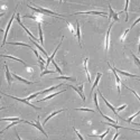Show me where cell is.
Masks as SVG:
<instances>
[{
  "label": "cell",
  "instance_id": "6da1fadb",
  "mask_svg": "<svg viewBox=\"0 0 140 140\" xmlns=\"http://www.w3.org/2000/svg\"><path fill=\"white\" fill-rule=\"evenodd\" d=\"M3 95H7V96H9V98H11V99H15V100H17V101H20V102H23V103H25V104H27V105H29V107H32V108H34L35 110H42V108H37L36 105H34V104H32L27 99H19V98H16V96H11V95H9V94H6V93H2Z\"/></svg>",
  "mask_w": 140,
  "mask_h": 140
},
{
  "label": "cell",
  "instance_id": "7a4b0ae2",
  "mask_svg": "<svg viewBox=\"0 0 140 140\" xmlns=\"http://www.w3.org/2000/svg\"><path fill=\"white\" fill-rule=\"evenodd\" d=\"M25 123H28V124H30V126H34V127H35V128H37V129H38V130L40 131V132H42L43 134H45V137H48V134H46V132H45V130L43 129V128H42V126H40V123H39V117L37 118V120H36V122H35V123H34V122H29V121H25Z\"/></svg>",
  "mask_w": 140,
  "mask_h": 140
},
{
  "label": "cell",
  "instance_id": "3957f363",
  "mask_svg": "<svg viewBox=\"0 0 140 140\" xmlns=\"http://www.w3.org/2000/svg\"><path fill=\"white\" fill-rule=\"evenodd\" d=\"M16 19H17V21H18V24H19L20 26H21V27H23V28H24V29L26 30V33L28 34V35H29L30 39H33V40H35V37H34V36H33V34L30 33L29 30L27 29V27H25V26H24V24L21 23V20H20V15H19V13H16Z\"/></svg>",
  "mask_w": 140,
  "mask_h": 140
},
{
  "label": "cell",
  "instance_id": "277c9868",
  "mask_svg": "<svg viewBox=\"0 0 140 140\" xmlns=\"http://www.w3.org/2000/svg\"><path fill=\"white\" fill-rule=\"evenodd\" d=\"M108 65H109V67L111 69V71L113 72L114 76H115V80H117V84H118V92H119V95H120V83H121V80L119 78V76H118V74H117V71H115V69H114L113 66H111L110 63H108Z\"/></svg>",
  "mask_w": 140,
  "mask_h": 140
},
{
  "label": "cell",
  "instance_id": "5b68a950",
  "mask_svg": "<svg viewBox=\"0 0 140 140\" xmlns=\"http://www.w3.org/2000/svg\"><path fill=\"white\" fill-rule=\"evenodd\" d=\"M69 86H70V88H72L73 90H75V91L80 94V96L82 98V100H83V101H85V95H84V93H83V84L80 85V88H75V86H72V85H69Z\"/></svg>",
  "mask_w": 140,
  "mask_h": 140
},
{
  "label": "cell",
  "instance_id": "8992f818",
  "mask_svg": "<svg viewBox=\"0 0 140 140\" xmlns=\"http://www.w3.org/2000/svg\"><path fill=\"white\" fill-rule=\"evenodd\" d=\"M15 16H16V13L13 15V17H11V19L9 20V24H8V26H7V28H6V32H5V36H3V40H2V46L6 44V39H7V35H8V32H9V29H10V26H11V23H13V18H15Z\"/></svg>",
  "mask_w": 140,
  "mask_h": 140
},
{
  "label": "cell",
  "instance_id": "52a82bcc",
  "mask_svg": "<svg viewBox=\"0 0 140 140\" xmlns=\"http://www.w3.org/2000/svg\"><path fill=\"white\" fill-rule=\"evenodd\" d=\"M80 13H86V15H101V16H107V13H101V11H80V13H75V15H80Z\"/></svg>",
  "mask_w": 140,
  "mask_h": 140
},
{
  "label": "cell",
  "instance_id": "ba28073f",
  "mask_svg": "<svg viewBox=\"0 0 140 140\" xmlns=\"http://www.w3.org/2000/svg\"><path fill=\"white\" fill-rule=\"evenodd\" d=\"M63 38H64V37H63ZM63 38H62V40H61V43H59V44H58V46H57V47H56V49H55V51H54V53H53V55H52V56H49L48 58H47V61H46V65H45L46 67H47V66L49 65V63H51V62H52V61H53V58H54V56H55L56 52H57V51H58L59 46H61V44H62V42H63Z\"/></svg>",
  "mask_w": 140,
  "mask_h": 140
},
{
  "label": "cell",
  "instance_id": "9c48e42d",
  "mask_svg": "<svg viewBox=\"0 0 140 140\" xmlns=\"http://www.w3.org/2000/svg\"><path fill=\"white\" fill-rule=\"evenodd\" d=\"M113 26V23L110 25L109 27V29H108V33H107V36H105V52H108V49H109V40H110V30H111V27Z\"/></svg>",
  "mask_w": 140,
  "mask_h": 140
},
{
  "label": "cell",
  "instance_id": "30bf717a",
  "mask_svg": "<svg viewBox=\"0 0 140 140\" xmlns=\"http://www.w3.org/2000/svg\"><path fill=\"white\" fill-rule=\"evenodd\" d=\"M99 94L101 95V98H102V99H103V101H104V103H105V104H107V105H108V108H110V110H112V111H113V113H114V114H115V115H118V111H117V110H115V109H114V108H113V107H112V105H111V104H110V103H109V102H108V101H107V100H105V99H104V96H103V95H102V94H101V92H100V91H99Z\"/></svg>",
  "mask_w": 140,
  "mask_h": 140
},
{
  "label": "cell",
  "instance_id": "8fae6325",
  "mask_svg": "<svg viewBox=\"0 0 140 140\" xmlns=\"http://www.w3.org/2000/svg\"><path fill=\"white\" fill-rule=\"evenodd\" d=\"M101 76H102V74L101 73H98V75H96V78H95V81H94V84L92 85V89H91V94H92V92H93V90H94L96 86H98V84H99V81H100V78H101Z\"/></svg>",
  "mask_w": 140,
  "mask_h": 140
},
{
  "label": "cell",
  "instance_id": "7c38bea8",
  "mask_svg": "<svg viewBox=\"0 0 140 140\" xmlns=\"http://www.w3.org/2000/svg\"><path fill=\"white\" fill-rule=\"evenodd\" d=\"M76 36H77V40L81 45V27H80V23L76 21Z\"/></svg>",
  "mask_w": 140,
  "mask_h": 140
},
{
  "label": "cell",
  "instance_id": "4fadbf2b",
  "mask_svg": "<svg viewBox=\"0 0 140 140\" xmlns=\"http://www.w3.org/2000/svg\"><path fill=\"white\" fill-rule=\"evenodd\" d=\"M115 71L119 73V74H122L124 76H129V77H134V78H139L138 75H134V74H130V73H127V72H123V71H120V70H115Z\"/></svg>",
  "mask_w": 140,
  "mask_h": 140
},
{
  "label": "cell",
  "instance_id": "5bb4252c",
  "mask_svg": "<svg viewBox=\"0 0 140 140\" xmlns=\"http://www.w3.org/2000/svg\"><path fill=\"white\" fill-rule=\"evenodd\" d=\"M63 92H65V90H62V91L56 92V93H54V94L48 95V96H46V98L42 99V100H39V102H43V101H46V100H49V99H52V98H54V96H56V95H58V94H61V93H63Z\"/></svg>",
  "mask_w": 140,
  "mask_h": 140
},
{
  "label": "cell",
  "instance_id": "9a60e30c",
  "mask_svg": "<svg viewBox=\"0 0 140 140\" xmlns=\"http://www.w3.org/2000/svg\"><path fill=\"white\" fill-rule=\"evenodd\" d=\"M5 69H6V76H7V81H8V84H9V86L11 85V74H10V72H9V69H8V66H5Z\"/></svg>",
  "mask_w": 140,
  "mask_h": 140
},
{
  "label": "cell",
  "instance_id": "2e32d148",
  "mask_svg": "<svg viewBox=\"0 0 140 140\" xmlns=\"http://www.w3.org/2000/svg\"><path fill=\"white\" fill-rule=\"evenodd\" d=\"M64 110H65V109H63V110H58V111H55V112H53V113H51V114H49V115H48V117H47V118H46V119H45V121H44V124H45V123H47V121H48L49 119H51V118H53V117H54V115H56V114H58V113H61V112H63V111H64Z\"/></svg>",
  "mask_w": 140,
  "mask_h": 140
},
{
  "label": "cell",
  "instance_id": "e0dca14e",
  "mask_svg": "<svg viewBox=\"0 0 140 140\" xmlns=\"http://www.w3.org/2000/svg\"><path fill=\"white\" fill-rule=\"evenodd\" d=\"M13 76L15 78H17L18 81H21V82H24V83H26V84H33L34 82H30V81H27V80H25V78H23V77H20V76H18L17 74H13Z\"/></svg>",
  "mask_w": 140,
  "mask_h": 140
},
{
  "label": "cell",
  "instance_id": "ac0fdd59",
  "mask_svg": "<svg viewBox=\"0 0 140 140\" xmlns=\"http://www.w3.org/2000/svg\"><path fill=\"white\" fill-rule=\"evenodd\" d=\"M84 70H85V73H86V76H88L89 82H91V76H90V73H89V70H88V58L84 59Z\"/></svg>",
  "mask_w": 140,
  "mask_h": 140
},
{
  "label": "cell",
  "instance_id": "d6986e66",
  "mask_svg": "<svg viewBox=\"0 0 140 140\" xmlns=\"http://www.w3.org/2000/svg\"><path fill=\"white\" fill-rule=\"evenodd\" d=\"M32 42H33V44H34V45H36V47H38V49H39V51H40V52L43 53V54H45V56H48V55H47V52H46L45 49L43 48V47H42V46H40V45H38V44L36 43V40H33V39H32Z\"/></svg>",
  "mask_w": 140,
  "mask_h": 140
},
{
  "label": "cell",
  "instance_id": "ffe728a7",
  "mask_svg": "<svg viewBox=\"0 0 140 140\" xmlns=\"http://www.w3.org/2000/svg\"><path fill=\"white\" fill-rule=\"evenodd\" d=\"M38 30H39V42L40 44H44V38H43V30H42V26H40V23H38Z\"/></svg>",
  "mask_w": 140,
  "mask_h": 140
},
{
  "label": "cell",
  "instance_id": "44dd1931",
  "mask_svg": "<svg viewBox=\"0 0 140 140\" xmlns=\"http://www.w3.org/2000/svg\"><path fill=\"white\" fill-rule=\"evenodd\" d=\"M62 84H58V85H56V86H52V88H49V89H46V90H44V91H40V94H45V93H47V92H51L53 91V90H56L57 88H59Z\"/></svg>",
  "mask_w": 140,
  "mask_h": 140
},
{
  "label": "cell",
  "instance_id": "7402d4cb",
  "mask_svg": "<svg viewBox=\"0 0 140 140\" xmlns=\"http://www.w3.org/2000/svg\"><path fill=\"white\" fill-rule=\"evenodd\" d=\"M55 80H67V81H76V78L70 77V76H58V77H55Z\"/></svg>",
  "mask_w": 140,
  "mask_h": 140
},
{
  "label": "cell",
  "instance_id": "603a6c76",
  "mask_svg": "<svg viewBox=\"0 0 140 140\" xmlns=\"http://www.w3.org/2000/svg\"><path fill=\"white\" fill-rule=\"evenodd\" d=\"M2 57H8V58H11V59H15V61H18V62H20V63H23L24 65H26V63L24 62V61H21V59H19V58H17V57H13V56H9V55H1Z\"/></svg>",
  "mask_w": 140,
  "mask_h": 140
},
{
  "label": "cell",
  "instance_id": "cb8c5ba5",
  "mask_svg": "<svg viewBox=\"0 0 140 140\" xmlns=\"http://www.w3.org/2000/svg\"><path fill=\"white\" fill-rule=\"evenodd\" d=\"M109 132H110V129H108V130L105 131L104 134H101V136H95V134H89V136H90V137H99V138H100V139L102 140V139H103V138L105 137V136H107L108 134H109Z\"/></svg>",
  "mask_w": 140,
  "mask_h": 140
},
{
  "label": "cell",
  "instance_id": "d4e9b609",
  "mask_svg": "<svg viewBox=\"0 0 140 140\" xmlns=\"http://www.w3.org/2000/svg\"><path fill=\"white\" fill-rule=\"evenodd\" d=\"M10 45H20V46H26V47H29V48H33L30 45H27V44H24V43H9Z\"/></svg>",
  "mask_w": 140,
  "mask_h": 140
},
{
  "label": "cell",
  "instance_id": "484cf974",
  "mask_svg": "<svg viewBox=\"0 0 140 140\" xmlns=\"http://www.w3.org/2000/svg\"><path fill=\"white\" fill-rule=\"evenodd\" d=\"M94 103H95V107H96V109L99 110V112H100V113H102L101 110H100V108H99V103H98V94H94Z\"/></svg>",
  "mask_w": 140,
  "mask_h": 140
},
{
  "label": "cell",
  "instance_id": "4316f807",
  "mask_svg": "<svg viewBox=\"0 0 140 140\" xmlns=\"http://www.w3.org/2000/svg\"><path fill=\"white\" fill-rule=\"evenodd\" d=\"M131 54H132V56H134V62H136V64H137V66L140 69V59L138 58V57H137L136 55H134V53H131Z\"/></svg>",
  "mask_w": 140,
  "mask_h": 140
},
{
  "label": "cell",
  "instance_id": "83f0119b",
  "mask_svg": "<svg viewBox=\"0 0 140 140\" xmlns=\"http://www.w3.org/2000/svg\"><path fill=\"white\" fill-rule=\"evenodd\" d=\"M52 63H53V65L55 66V69H56V71L58 72L59 74H62V71H61V69H59V67H58V65H57V64H56V62H55V61H54V59H53V61H52Z\"/></svg>",
  "mask_w": 140,
  "mask_h": 140
},
{
  "label": "cell",
  "instance_id": "f1b7e54d",
  "mask_svg": "<svg viewBox=\"0 0 140 140\" xmlns=\"http://www.w3.org/2000/svg\"><path fill=\"white\" fill-rule=\"evenodd\" d=\"M128 6H129V1H126V8H124V11H126V21H128Z\"/></svg>",
  "mask_w": 140,
  "mask_h": 140
},
{
  "label": "cell",
  "instance_id": "f546056e",
  "mask_svg": "<svg viewBox=\"0 0 140 140\" xmlns=\"http://www.w3.org/2000/svg\"><path fill=\"white\" fill-rule=\"evenodd\" d=\"M124 86H126V89H128V90H130V91H131V92H132V93H134V95H136V96H137V99H138V100H139V102H140V96H139V95H138V94H137V92H134V90H131V89H130V88H128L127 85H124Z\"/></svg>",
  "mask_w": 140,
  "mask_h": 140
},
{
  "label": "cell",
  "instance_id": "4dcf8cb0",
  "mask_svg": "<svg viewBox=\"0 0 140 140\" xmlns=\"http://www.w3.org/2000/svg\"><path fill=\"white\" fill-rule=\"evenodd\" d=\"M77 111H89V112H94V110L92 109H86V108H80V109H76Z\"/></svg>",
  "mask_w": 140,
  "mask_h": 140
},
{
  "label": "cell",
  "instance_id": "1f68e13d",
  "mask_svg": "<svg viewBox=\"0 0 140 140\" xmlns=\"http://www.w3.org/2000/svg\"><path fill=\"white\" fill-rule=\"evenodd\" d=\"M52 73H54V71H48V70H45L44 72H42V74H40V76H44L45 74H52Z\"/></svg>",
  "mask_w": 140,
  "mask_h": 140
},
{
  "label": "cell",
  "instance_id": "d6a6232c",
  "mask_svg": "<svg viewBox=\"0 0 140 140\" xmlns=\"http://www.w3.org/2000/svg\"><path fill=\"white\" fill-rule=\"evenodd\" d=\"M74 132H75V134H77V137L80 138V140H84V139H83V137H82V136H81V134H80V132H78V131L76 130L75 128H74Z\"/></svg>",
  "mask_w": 140,
  "mask_h": 140
},
{
  "label": "cell",
  "instance_id": "836d02e7",
  "mask_svg": "<svg viewBox=\"0 0 140 140\" xmlns=\"http://www.w3.org/2000/svg\"><path fill=\"white\" fill-rule=\"evenodd\" d=\"M128 33H129V29H127V30H126V32H124V33H123L122 37H121V40H122V42H123V40H124V38H126V36H127V34H128Z\"/></svg>",
  "mask_w": 140,
  "mask_h": 140
},
{
  "label": "cell",
  "instance_id": "e575fe53",
  "mask_svg": "<svg viewBox=\"0 0 140 140\" xmlns=\"http://www.w3.org/2000/svg\"><path fill=\"white\" fill-rule=\"evenodd\" d=\"M126 108H127V104H124V105H122V107L118 108V110H117V111H121V110H123V109H126Z\"/></svg>",
  "mask_w": 140,
  "mask_h": 140
},
{
  "label": "cell",
  "instance_id": "d590c367",
  "mask_svg": "<svg viewBox=\"0 0 140 140\" xmlns=\"http://www.w3.org/2000/svg\"><path fill=\"white\" fill-rule=\"evenodd\" d=\"M139 21H140V18H138V19H137V20H136V21H134V24H132V27H134V26H136V25H137V24H138V23H139Z\"/></svg>",
  "mask_w": 140,
  "mask_h": 140
},
{
  "label": "cell",
  "instance_id": "8d00e7d4",
  "mask_svg": "<svg viewBox=\"0 0 140 140\" xmlns=\"http://www.w3.org/2000/svg\"><path fill=\"white\" fill-rule=\"evenodd\" d=\"M119 134H119V132H117V134H114V137H113V139H112V140H117V138L119 137Z\"/></svg>",
  "mask_w": 140,
  "mask_h": 140
},
{
  "label": "cell",
  "instance_id": "74e56055",
  "mask_svg": "<svg viewBox=\"0 0 140 140\" xmlns=\"http://www.w3.org/2000/svg\"><path fill=\"white\" fill-rule=\"evenodd\" d=\"M16 134H17V138H18V140H21V139H20V137H19V134H18V132H16Z\"/></svg>",
  "mask_w": 140,
  "mask_h": 140
},
{
  "label": "cell",
  "instance_id": "f35d334b",
  "mask_svg": "<svg viewBox=\"0 0 140 140\" xmlns=\"http://www.w3.org/2000/svg\"><path fill=\"white\" fill-rule=\"evenodd\" d=\"M138 52L140 53V42H139V48H138Z\"/></svg>",
  "mask_w": 140,
  "mask_h": 140
},
{
  "label": "cell",
  "instance_id": "ab89813d",
  "mask_svg": "<svg viewBox=\"0 0 140 140\" xmlns=\"http://www.w3.org/2000/svg\"><path fill=\"white\" fill-rule=\"evenodd\" d=\"M134 126H140V123H134Z\"/></svg>",
  "mask_w": 140,
  "mask_h": 140
},
{
  "label": "cell",
  "instance_id": "60d3db41",
  "mask_svg": "<svg viewBox=\"0 0 140 140\" xmlns=\"http://www.w3.org/2000/svg\"><path fill=\"white\" fill-rule=\"evenodd\" d=\"M138 80H139V81H140V77H139V78H138Z\"/></svg>",
  "mask_w": 140,
  "mask_h": 140
}]
</instances>
